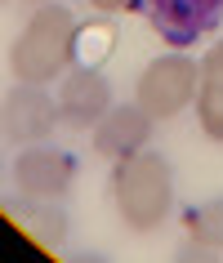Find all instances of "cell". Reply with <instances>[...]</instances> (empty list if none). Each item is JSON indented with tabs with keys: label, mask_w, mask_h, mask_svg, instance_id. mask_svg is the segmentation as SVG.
<instances>
[{
	"label": "cell",
	"mask_w": 223,
	"mask_h": 263,
	"mask_svg": "<svg viewBox=\"0 0 223 263\" xmlns=\"http://www.w3.org/2000/svg\"><path fill=\"white\" fill-rule=\"evenodd\" d=\"M112 201L116 214L129 232H152L161 228L174 201V179H170V161L152 147L134 156H121L112 170Z\"/></svg>",
	"instance_id": "cell-1"
},
{
	"label": "cell",
	"mask_w": 223,
	"mask_h": 263,
	"mask_svg": "<svg viewBox=\"0 0 223 263\" xmlns=\"http://www.w3.org/2000/svg\"><path fill=\"white\" fill-rule=\"evenodd\" d=\"M76 18L63 5H41L31 23L23 27V36L9 49V71L14 81L27 85H49L54 76L67 71V63L76 58Z\"/></svg>",
	"instance_id": "cell-2"
},
{
	"label": "cell",
	"mask_w": 223,
	"mask_h": 263,
	"mask_svg": "<svg viewBox=\"0 0 223 263\" xmlns=\"http://www.w3.org/2000/svg\"><path fill=\"white\" fill-rule=\"evenodd\" d=\"M196 85H201L196 63L183 58V54H170V58H156V63L143 67L139 85H134V103L152 121H170V116H179L196 98Z\"/></svg>",
	"instance_id": "cell-3"
},
{
	"label": "cell",
	"mask_w": 223,
	"mask_h": 263,
	"mask_svg": "<svg viewBox=\"0 0 223 263\" xmlns=\"http://www.w3.org/2000/svg\"><path fill=\"white\" fill-rule=\"evenodd\" d=\"M139 14L174 49H188L223 23V0H139Z\"/></svg>",
	"instance_id": "cell-4"
},
{
	"label": "cell",
	"mask_w": 223,
	"mask_h": 263,
	"mask_svg": "<svg viewBox=\"0 0 223 263\" xmlns=\"http://www.w3.org/2000/svg\"><path fill=\"white\" fill-rule=\"evenodd\" d=\"M76 179V161L63 147H41L31 143L27 152H18L14 161V187L23 201H58Z\"/></svg>",
	"instance_id": "cell-5"
},
{
	"label": "cell",
	"mask_w": 223,
	"mask_h": 263,
	"mask_svg": "<svg viewBox=\"0 0 223 263\" xmlns=\"http://www.w3.org/2000/svg\"><path fill=\"white\" fill-rule=\"evenodd\" d=\"M0 116H5V139L9 143H41L63 121L58 116V103L45 94V85H27V81H18L5 94Z\"/></svg>",
	"instance_id": "cell-6"
},
{
	"label": "cell",
	"mask_w": 223,
	"mask_h": 263,
	"mask_svg": "<svg viewBox=\"0 0 223 263\" xmlns=\"http://www.w3.org/2000/svg\"><path fill=\"white\" fill-rule=\"evenodd\" d=\"M112 111V85L103 71H94L89 63L76 71H67V81L58 89V116L67 125H98Z\"/></svg>",
	"instance_id": "cell-7"
},
{
	"label": "cell",
	"mask_w": 223,
	"mask_h": 263,
	"mask_svg": "<svg viewBox=\"0 0 223 263\" xmlns=\"http://www.w3.org/2000/svg\"><path fill=\"white\" fill-rule=\"evenodd\" d=\"M152 125H156V121L139 107V103H121V107H112L107 116L94 125V152H98V156H112V161L134 156V152L147 147Z\"/></svg>",
	"instance_id": "cell-8"
},
{
	"label": "cell",
	"mask_w": 223,
	"mask_h": 263,
	"mask_svg": "<svg viewBox=\"0 0 223 263\" xmlns=\"http://www.w3.org/2000/svg\"><path fill=\"white\" fill-rule=\"evenodd\" d=\"M196 121L206 139L223 143V41L201 58V85H196Z\"/></svg>",
	"instance_id": "cell-9"
},
{
	"label": "cell",
	"mask_w": 223,
	"mask_h": 263,
	"mask_svg": "<svg viewBox=\"0 0 223 263\" xmlns=\"http://www.w3.org/2000/svg\"><path fill=\"white\" fill-rule=\"evenodd\" d=\"M183 228L192 236V246L183 250V259H210V254H219L223 250V201H206L201 210H188Z\"/></svg>",
	"instance_id": "cell-10"
},
{
	"label": "cell",
	"mask_w": 223,
	"mask_h": 263,
	"mask_svg": "<svg viewBox=\"0 0 223 263\" xmlns=\"http://www.w3.org/2000/svg\"><path fill=\"white\" fill-rule=\"evenodd\" d=\"M27 228H31V236H41V241H63V232H67V219H63V210H54V205H45V201H31V210H27Z\"/></svg>",
	"instance_id": "cell-11"
},
{
	"label": "cell",
	"mask_w": 223,
	"mask_h": 263,
	"mask_svg": "<svg viewBox=\"0 0 223 263\" xmlns=\"http://www.w3.org/2000/svg\"><path fill=\"white\" fill-rule=\"evenodd\" d=\"M112 41H116V31H112L107 23H94V27H85V31H76V58H81V63H89V67H94L98 58H107Z\"/></svg>",
	"instance_id": "cell-12"
},
{
	"label": "cell",
	"mask_w": 223,
	"mask_h": 263,
	"mask_svg": "<svg viewBox=\"0 0 223 263\" xmlns=\"http://www.w3.org/2000/svg\"><path fill=\"white\" fill-rule=\"evenodd\" d=\"M98 14H129V9H139V0H89Z\"/></svg>",
	"instance_id": "cell-13"
}]
</instances>
